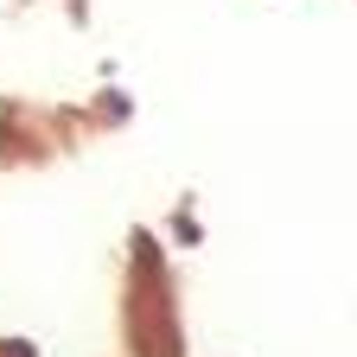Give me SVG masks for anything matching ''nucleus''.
Returning a JSON list of instances; mask_svg holds the SVG:
<instances>
[]
</instances>
